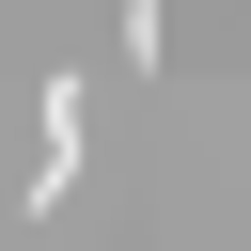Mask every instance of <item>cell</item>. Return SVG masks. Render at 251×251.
<instances>
[{
	"instance_id": "obj_1",
	"label": "cell",
	"mask_w": 251,
	"mask_h": 251,
	"mask_svg": "<svg viewBox=\"0 0 251 251\" xmlns=\"http://www.w3.org/2000/svg\"><path fill=\"white\" fill-rule=\"evenodd\" d=\"M31 110H47V157H31V204H63V188H78V141H94V94H78V78H47Z\"/></svg>"
}]
</instances>
